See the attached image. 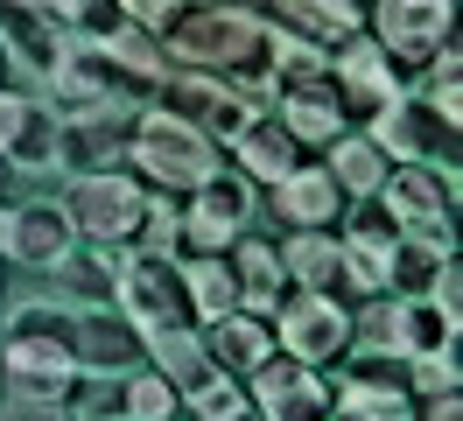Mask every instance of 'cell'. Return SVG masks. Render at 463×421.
Instances as JSON below:
<instances>
[{
	"instance_id": "8fae6325",
	"label": "cell",
	"mask_w": 463,
	"mask_h": 421,
	"mask_svg": "<svg viewBox=\"0 0 463 421\" xmlns=\"http://www.w3.org/2000/svg\"><path fill=\"white\" fill-rule=\"evenodd\" d=\"M365 134L386 148V162H429V168H457V134L463 120H442L429 99H401L393 112H379Z\"/></svg>"
},
{
	"instance_id": "1f68e13d",
	"label": "cell",
	"mask_w": 463,
	"mask_h": 421,
	"mask_svg": "<svg viewBox=\"0 0 463 421\" xmlns=\"http://www.w3.org/2000/svg\"><path fill=\"white\" fill-rule=\"evenodd\" d=\"M7 337H22V344H63V351H71L78 309L71 302H22L14 316H7Z\"/></svg>"
},
{
	"instance_id": "74e56055",
	"label": "cell",
	"mask_w": 463,
	"mask_h": 421,
	"mask_svg": "<svg viewBox=\"0 0 463 421\" xmlns=\"http://www.w3.org/2000/svg\"><path fill=\"white\" fill-rule=\"evenodd\" d=\"M407 393L429 400V393H457V344L429 351V359H407Z\"/></svg>"
},
{
	"instance_id": "f546056e",
	"label": "cell",
	"mask_w": 463,
	"mask_h": 421,
	"mask_svg": "<svg viewBox=\"0 0 463 421\" xmlns=\"http://www.w3.org/2000/svg\"><path fill=\"white\" fill-rule=\"evenodd\" d=\"M183 274H190V309H197V323H218V316L239 309V281H232L225 253H197V260H183Z\"/></svg>"
},
{
	"instance_id": "5b68a950",
	"label": "cell",
	"mask_w": 463,
	"mask_h": 421,
	"mask_svg": "<svg viewBox=\"0 0 463 421\" xmlns=\"http://www.w3.org/2000/svg\"><path fill=\"white\" fill-rule=\"evenodd\" d=\"M365 35L401 63V78H421L442 43H457V0H365Z\"/></svg>"
},
{
	"instance_id": "6da1fadb",
	"label": "cell",
	"mask_w": 463,
	"mask_h": 421,
	"mask_svg": "<svg viewBox=\"0 0 463 421\" xmlns=\"http://www.w3.org/2000/svg\"><path fill=\"white\" fill-rule=\"evenodd\" d=\"M162 56L183 71L218 78L232 99H246L253 112L274 106V71H267V22L253 7L232 0H183L162 28Z\"/></svg>"
},
{
	"instance_id": "83f0119b",
	"label": "cell",
	"mask_w": 463,
	"mask_h": 421,
	"mask_svg": "<svg viewBox=\"0 0 463 421\" xmlns=\"http://www.w3.org/2000/svg\"><path fill=\"white\" fill-rule=\"evenodd\" d=\"M449 253H457V246H435V239H414V232H401V239L386 246V295H429Z\"/></svg>"
},
{
	"instance_id": "277c9868",
	"label": "cell",
	"mask_w": 463,
	"mask_h": 421,
	"mask_svg": "<svg viewBox=\"0 0 463 421\" xmlns=\"http://www.w3.org/2000/svg\"><path fill=\"white\" fill-rule=\"evenodd\" d=\"M147 211V183L134 168H91V176H71L63 190V218L85 246H134Z\"/></svg>"
},
{
	"instance_id": "e575fe53",
	"label": "cell",
	"mask_w": 463,
	"mask_h": 421,
	"mask_svg": "<svg viewBox=\"0 0 463 421\" xmlns=\"http://www.w3.org/2000/svg\"><path fill=\"white\" fill-rule=\"evenodd\" d=\"M63 28H71L78 43H113L119 28H127V7H119V0H71V7H63Z\"/></svg>"
},
{
	"instance_id": "8d00e7d4",
	"label": "cell",
	"mask_w": 463,
	"mask_h": 421,
	"mask_svg": "<svg viewBox=\"0 0 463 421\" xmlns=\"http://www.w3.org/2000/svg\"><path fill=\"white\" fill-rule=\"evenodd\" d=\"M239 400H246V379H232V372H218V365H211V379H203L197 393H183V407H190L197 421H218V415H232Z\"/></svg>"
},
{
	"instance_id": "484cf974",
	"label": "cell",
	"mask_w": 463,
	"mask_h": 421,
	"mask_svg": "<svg viewBox=\"0 0 463 421\" xmlns=\"http://www.w3.org/2000/svg\"><path fill=\"white\" fill-rule=\"evenodd\" d=\"M274 253H281V274H288V288L337 295V232H288Z\"/></svg>"
},
{
	"instance_id": "ee69618b",
	"label": "cell",
	"mask_w": 463,
	"mask_h": 421,
	"mask_svg": "<svg viewBox=\"0 0 463 421\" xmlns=\"http://www.w3.org/2000/svg\"><path fill=\"white\" fill-rule=\"evenodd\" d=\"M7 183H14V168H7V155H0V196H7Z\"/></svg>"
},
{
	"instance_id": "30bf717a",
	"label": "cell",
	"mask_w": 463,
	"mask_h": 421,
	"mask_svg": "<svg viewBox=\"0 0 463 421\" xmlns=\"http://www.w3.org/2000/svg\"><path fill=\"white\" fill-rule=\"evenodd\" d=\"M274 351H288L302 365H337L351 351V309L337 295L288 288V302L274 309Z\"/></svg>"
},
{
	"instance_id": "d6986e66",
	"label": "cell",
	"mask_w": 463,
	"mask_h": 421,
	"mask_svg": "<svg viewBox=\"0 0 463 421\" xmlns=\"http://www.w3.org/2000/svg\"><path fill=\"white\" fill-rule=\"evenodd\" d=\"M225 260H232V281H239V309L274 323V309L288 302V274H281V253H274V239L239 232V239L225 246Z\"/></svg>"
},
{
	"instance_id": "52a82bcc",
	"label": "cell",
	"mask_w": 463,
	"mask_h": 421,
	"mask_svg": "<svg viewBox=\"0 0 463 421\" xmlns=\"http://www.w3.org/2000/svg\"><path fill=\"white\" fill-rule=\"evenodd\" d=\"M379 204L393 211L401 232L414 239H435V246H457V168H429V162H393L386 168V183H379Z\"/></svg>"
},
{
	"instance_id": "60d3db41",
	"label": "cell",
	"mask_w": 463,
	"mask_h": 421,
	"mask_svg": "<svg viewBox=\"0 0 463 421\" xmlns=\"http://www.w3.org/2000/svg\"><path fill=\"white\" fill-rule=\"evenodd\" d=\"M119 7H127V22H134V28H155V35H162L183 0H119Z\"/></svg>"
},
{
	"instance_id": "4fadbf2b",
	"label": "cell",
	"mask_w": 463,
	"mask_h": 421,
	"mask_svg": "<svg viewBox=\"0 0 463 421\" xmlns=\"http://www.w3.org/2000/svg\"><path fill=\"white\" fill-rule=\"evenodd\" d=\"M57 127H63L57 106H43L29 91H7V84H0V155H7L14 176H22V168H57Z\"/></svg>"
},
{
	"instance_id": "d4e9b609",
	"label": "cell",
	"mask_w": 463,
	"mask_h": 421,
	"mask_svg": "<svg viewBox=\"0 0 463 421\" xmlns=\"http://www.w3.org/2000/svg\"><path fill=\"white\" fill-rule=\"evenodd\" d=\"M253 196H260V190H253L239 168H218V176H203V183L183 196V204H190L197 218H211L218 232H225V239H239V232L253 225Z\"/></svg>"
},
{
	"instance_id": "8992f818",
	"label": "cell",
	"mask_w": 463,
	"mask_h": 421,
	"mask_svg": "<svg viewBox=\"0 0 463 421\" xmlns=\"http://www.w3.org/2000/svg\"><path fill=\"white\" fill-rule=\"evenodd\" d=\"M330 91H337V112H345V127H373L379 112H393L407 99V78L401 63L379 50L373 35L358 28L351 43L330 50Z\"/></svg>"
},
{
	"instance_id": "d6a6232c",
	"label": "cell",
	"mask_w": 463,
	"mask_h": 421,
	"mask_svg": "<svg viewBox=\"0 0 463 421\" xmlns=\"http://www.w3.org/2000/svg\"><path fill=\"white\" fill-rule=\"evenodd\" d=\"M330 421H414V393L401 387H337Z\"/></svg>"
},
{
	"instance_id": "9c48e42d",
	"label": "cell",
	"mask_w": 463,
	"mask_h": 421,
	"mask_svg": "<svg viewBox=\"0 0 463 421\" xmlns=\"http://www.w3.org/2000/svg\"><path fill=\"white\" fill-rule=\"evenodd\" d=\"M50 99H57V112H91V106H141L147 91L106 56V43H78L71 35L63 56L50 63Z\"/></svg>"
},
{
	"instance_id": "ba28073f",
	"label": "cell",
	"mask_w": 463,
	"mask_h": 421,
	"mask_svg": "<svg viewBox=\"0 0 463 421\" xmlns=\"http://www.w3.org/2000/svg\"><path fill=\"white\" fill-rule=\"evenodd\" d=\"M246 400L267 421H330L337 415V379L323 365H302L288 351H274V359H260L246 372Z\"/></svg>"
},
{
	"instance_id": "b9f144b4",
	"label": "cell",
	"mask_w": 463,
	"mask_h": 421,
	"mask_svg": "<svg viewBox=\"0 0 463 421\" xmlns=\"http://www.w3.org/2000/svg\"><path fill=\"white\" fill-rule=\"evenodd\" d=\"M414 421H463V393H429L414 407Z\"/></svg>"
},
{
	"instance_id": "7402d4cb",
	"label": "cell",
	"mask_w": 463,
	"mask_h": 421,
	"mask_svg": "<svg viewBox=\"0 0 463 421\" xmlns=\"http://www.w3.org/2000/svg\"><path fill=\"white\" fill-rule=\"evenodd\" d=\"M274 112H281V127H288L309 155H323L330 140L345 134V112H337V91H330V63H323V78L281 91V99H274Z\"/></svg>"
},
{
	"instance_id": "ffe728a7",
	"label": "cell",
	"mask_w": 463,
	"mask_h": 421,
	"mask_svg": "<svg viewBox=\"0 0 463 421\" xmlns=\"http://www.w3.org/2000/svg\"><path fill=\"white\" fill-rule=\"evenodd\" d=\"M197 344H203V359L218 365V372L246 379L260 359H274V323H267V316H246V309H232V316H218V323H197Z\"/></svg>"
},
{
	"instance_id": "f35d334b",
	"label": "cell",
	"mask_w": 463,
	"mask_h": 421,
	"mask_svg": "<svg viewBox=\"0 0 463 421\" xmlns=\"http://www.w3.org/2000/svg\"><path fill=\"white\" fill-rule=\"evenodd\" d=\"M0 421H78L71 400H43V393H7L0 400Z\"/></svg>"
},
{
	"instance_id": "4dcf8cb0",
	"label": "cell",
	"mask_w": 463,
	"mask_h": 421,
	"mask_svg": "<svg viewBox=\"0 0 463 421\" xmlns=\"http://www.w3.org/2000/svg\"><path fill=\"white\" fill-rule=\"evenodd\" d=\"M337 288L345 295H386V246H365V239H345L337 232Z\"/></svg>"
},
{
	"instance_id": "7a4b0ae2",
	"label": "cell",
	"mask_w": 463,
	"mask_h": 421,
	"mask_svg": "<svg viewBox=\"0 0 463 421\" xmlns=\"http://www.w3.org/2000/svg\"><path fill=\"white\" fill-rule=\"evenodd\" d=\"M127 168L141 176L147 190L190 196L203 176H218L225 162H218V140L203 127H190V120H175L162 106H141L134 112V134H127Z\"/></svg>"
},
{
	"instance_id": "44dd1931",
	"label": "cell",
	"mask_w": 463,
	"mask_h": 421,
	"mask_svg": "<svg viewBox=\"0 0 463 421\" xmlns=\"http://www.w3.org/2000/svg\"><path fill=\"white\" fill-rule=\"evenodd\" d=\"M267 22L302 35V43H317V50H337V43H351L365 28V0H274Z\"/></svg>"
},
{
	"instance_id": "3957f363",
	"label": "cell",
	"mask_w": 463,
	"mask_h": 421,
	"mask_svg": "<svg viewBox=\"0 0 463 421\" xmlns=\"http://www.w3.org/2000/svg\"><path fill=\"white\" fill-rule=\"evenodd\" d=\"M113 309L134 323V330H197V309H190V274L175 253H141L127 246L113 274Z\"/></svg>"
},
{
	"instance_id": "7bdbcfd3",
	"label": "cell",
	"mask_w": 463,
	"mask_h": 421,
	"mask_svg": "<svg viewBox=\"0 0 463 421\" xmlns=\"http://www.w3.org/2000/svg\"><path fill=\"white\" fill-rule=\"evenodd\" d=\"M218 421H267V415L253 407V400H239V407H232V415H218Z\"/></svg>"
},
{
	"instance_id": "e0dca14e",
	"label": "cell",
	"mask_w": 463,
	"mask_h": 421,
	"mask_svg": "<svg viewBox=\"0 0 463 421\" xmlns=\"http://www.w3.org/2000/svg\"><path fill=\"white\" fill-rule=\"evenodd\" d=\"M0 379H7V393L71 400V387H78V359H71L63 344H22V337H0Z\"/></svg>"
},
{
	"instance_id": "9a60e30c",
	"label": "cell",
	"mask_w": 463,
	"mask_h": 421,
	"mask_svg": "<svg viewBox=\"0 0 463 421\" xmlns=\"http://www.w3.org/2000/svg\"><path fill=\"white\" fill-rule=\"evenodd\" d=\"M267 190H274V218L288 225V232H330L337 211H345V190L330 183L323 155H309L302 168H288V176H281V183H267Z\"/></svg>"
},
{
	"instance_id": "bcb514c9",
	"label": "cell",
	"mask_w": 463,
	"mask_h": 421,
	"mask_svg": "<svg viewBox=\"0 0 463 421\" xmlns=\"http://www.w3.org/2000/svg\"><path fill=\"white\" fill-rule=\"evenodd\" d=\"M0 246H7V204H0Z\"/></svg>"
},
{
	"instance_id": "603a6c76",
	"label": "cell",
	"mask_w": 463,
	"mask_h": 421,
	"mask_svg": "<svg viewBox=\"0 0 463 421\" xmlns=\"http://www.w3.org/2000/svg\"><path fill=\"white\" fill-rule=\"evenodd\" d=\"M323 168H330V183H337L345 196H373L393 162H386V148H379L365 127H345V134L323 148Z\"/></svg>"
},
{
	"instance_id": "ac0fdd59",
	"label": "cell",
	"mask_w": 463,
	"mask_h": 421,
	"mask_svg": "<svg viewBox=\"0 0 463 421\" xmlns=\"http://www.w3.org/2000/svg\"><path fill=\"white\" fill-rule=\"evenodd\" d=\"M71 359L78 372H134L141 365V330L119 316V309H78V337H71Z\"/></svg>"
},
{
	"instance_id": "836d02e7",
	"label": "cell",
	"mask_w": 463,
	"mask_h": 421,
	"mask_svg": "<svg viewBox=\"0 0 463 421\" xmlns=\"http://www.w3.org/2000/svg\"><path fill=\"white\" fill-rule=\"evenodd\" d=\"M127 379V421H175V387L155 372V365H134V372H119Z\"/></svg>"
},
{
	"instance_id": "4316f807",
	"label": "cell",
	"mask_w": 463,
	"mask_h": 421,
	"mask_svg": "<svg viewBox=\"0 0 463 421\" xmlns=\"http://www.w3.org/2000/svg\"><path fill=\"white\" fill-rule=\"evenodd\" d=\"M0 43H7V56L22 50V56L35 63V71L50 78V63L63 56L71 28H63V22H50V14H29V7H7V0H0Z\"/></svg>"
},
{
	"instance_id": "2e32d148",
	"label": "cell",
	"mask_w": 463,
	"mask_h": 421,
	"mask_svg": "<svg viewBox=\"0 0 463 421\" xmlns=\"http://www.w3.org/2000/svg\"><path fill=\"white\" fill-rule=\"evenodd\" d=\"M0 253L35 267V274H50V267H63L78 253V232L63 218V204H22V211H7V246Z\"/></svg>"
},
{
	"instance_id": "cb8c5ba5",
	"label": "cell",
	"mask_w": 463,
	"mask_h": 421,
	"mask_svg": "<svg viewBox=\"0 0 463 421\" xmlns=\"http://www.w3.org/2000/svg\"><path fill=\"white\" fill-rule=\"evenodd\" d=\"M141 365H155V372L169 379L175 400H183V393H197L203 379H211V359H203L197 330H147L141 337Z\"/></svg>"
},
{
	"instance_id": "f6af8a7d",
	"label": "cell",
	"mask_w": 463,
	"mask_h": 421,
	"mask_svg": "<svg viewBox=\"0 0 463 421\" xmlns=\"http://www.w3.org/2000/svg\"><path fill=\"white\" fill-rule=\"evenodd\" d=\"M7 63H14V56H7V43H0V84H7Z\"/></svg>"
},
{
	"instance_id": "5bb4252c",
	"label": "cell",
	"mask_w": 463,
	"mask_h": 421,
	"mask_svg": "<svg viewBox=\"0 0 463 421\" xmlns=\"http://www.w3.org/2000/svg\"><path fill=\"white\" fill-rule=\"evenodd\" d=\"M225 155H232V168H239V176H246L253 190H267V183H281L288 168H302V162H309V148H302V140H295L288 127H281V112H274V106H267V112H253V120L239 127V140H232Z\"/></svg>"
},
{
	"instance_id": "f1b7e54d",
	"label": "cell",
	"mask_w": 463,
	"mask_h": 421,
	"mask_svg": "<svg viewBox=\"0 0 463 421\" xmlns=\"http://www.w3.org/2000/svg\"><path fill=\"white\" fill-rule=\"evenodd\" d=\"M457 344V316L435 309L429 295H401V330H393V351L401 359H429V351H449Z\"/></svg>"
},
{
	"instance_id": "ab89813d",
	"label": "cell",
	"mask_w": 463,
	"mask_h": 421,
	"mask_svg": "<svg viewBox=\"0 0 463 421\" xmlns=\"http://www.w3.org/2000/svg\"><path fill=\"white\" fill-rule=\"evenodd\" d=\"M429 302H435V309H449V316H457V323H463V267H457V253L442 260V274H435Z\"/></svg>"
},
{
	"instance_id": "7c38bea8",
	"label": "cell",
	"mask_w": 463,
	"mask_h": 421,
	"mask_svg": "<svg viewBox=\"0 0 463 421\" xmlns=\"http://www.w3.org/2000/svg\"><path fill=\"white\" fill-rule=\"evenodd\" d=\"M141 106H91V112H63L57 127V168L91 176V168H127V134H134Z\"/></svg>"
},
{
	"instance_id": "d590c367",
	"label": "cell",
	"mask_w": 463,
	"mask_h": 421,
	"mask_svg": "<svg viewBox=\"0 0 463 421\" xmlns=\"http://www.w3.org/2000/svg\"><path fill=\"white\" fill-rule=\"evenodd\" d=\"M175 225H183V196L147 190V211H141V232H134V246H141V253H175Z\"/></svg>"
}]
</instances>
